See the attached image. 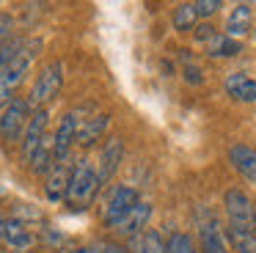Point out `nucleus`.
<instances>
[{"label": "nucleus", "instance_id": "1", "mask_svg": "<svg viewBox=\"0 0 256 253\" xmlns=\"http://www.w3.org/2000/svg\"><path fill=\"white\" fill-rule=\"evenodd\" d=\"M36 50H39V42H22L17 52L8 58V64L0 69V108H6V104L12 102L17 86L25 80L30 64H34Z\"/></svg>", "mask_w": 256, "mask_h": 253}, {"label": "nucleus", "instance_id": "2", "mask_svg": "<svg viewBox=\"0 0 256 253\" xmlns=\"http://www.w3.org/2000/svg\"><path fill=\"white\" fill-rule=\"evenodd\" d=\"M96 190H100V179H96V168L91 165V160H78L72 165V176H69V190L64 201L72 209H86L94 201Z\"/></svg>", "mask_w": 256, "mask_h": 253}, {"label": "nucleus", "instance_id": "3", "mask_svg": "<svg viewBox=\"0 0 256 253\" xmlns=\"http://www.w3.org/2000/svg\"><path fill=\"white\" fill-rule=\"evenodd\" d=\"M64 86V64L61 60H52V64H47L44 69H42V74L36 77L34 88H30V108L34 110H42L47 102H52V99L58 96V91H61Z\"/></svg>", "mask_w": 256, "mask_h": 253}, {"label": "nucleus", "instance_id": "4", "mask_svg": "<svg viewBox=\"0 0 256 253\" xmlns=\"http://www.w3.org/2000/svg\"><path fill=\"white\" fill-rule=\"evenodd\" d=\"M135 204H140L138 190L130 187V184H116L110 192H108L105 204H102V220H105V226L116 228V226L127 218V212L135 206Z\"/></svg>", "mask_w": 256, "mask_h": 253}, {"label": "nucleus", "instance_id": "5", "mask_svg": "<svg viewBox=\"0 0 256 253\" xmlns=\"http://www.w3.org/2000/svg\"><path fill=\"white\" fill-rule=\"evenodd\" d=\"M30 102L28 99H12V102L3 108V113H0V138H6V140H17L20 135L25 132V126H28L30 121Z\"/></svg>", "mask_w": 256, "mask_h": 253}, {"label": "nucleus", "instance_id": "6", "mask_svg": "<svg viewBox=\"0 0 256 253\" xmlns=\"http://www.w3.org/2000/svg\"><path fill=\"white\" fill-rule=\"evenodd\" d=\"M223 206L228 214V226H237V228H256V206L250 201L248 192L242 190H226L223 196Z\"/></svg>", "mask_w": 256, "mask_h": 253}, {"label": "nucleus", "instance_id": "7", "mask_svg": "<svg viewBox=\"0 0 256 253\" xmlns=\"http://www.w3.org/2000/svg\"><path fill=\"white\" fill-rule=\"evenodd\" d=\"M124 160V143L122 138H108L105 146H102V154H100V162H96V179H100V187L108 184V182L113 179V174L118 170V165H122Z\"/></svg>", "mask_w": 256, "mask_h": 253}, {"label": "nucleus", "instance_id": "8", "mask_svg": "<svg viewBox=\"0 0 256 253\" xmlns=\"http://www.w3.org/2000/svg\"><path fill=\"white\" fill-rule=\"evenodd\" d=\"M78 130H80V113L74 110V113H66L61 118V124H58V132L52 138H56V162H64V160L69 157V152H72V146L78 143Z\"/></svg>", "mask_w": 256, "mask_h": 253}, {"label": "nucleus", "instance_id": "9", "mask_svg": "<svg viewBox=\"0 0 256 253\" xmlns=\"http://www.w3.org/2000/svg\"><path fill=\"white\" fill-rule=\"evenodd\" d=\"M47 108H42V110H34V116H30V121H28V126H25V132H22V157L30 162V157L36 154V148L42 146V140L47 138Z\"/></svg>", "mask_w": 256, "mask_h": 253}, {"label": "nucleus", "instance_id": "10", "mask_svg": "<svg viewBox=\"0 0 256 253\" xmlns=\"http://www.w3.org/2000/svg\"><path fill=\"white\" fill-rule=\"evenodd\" d=\"M149 218H152V206L149 204H135L132 209H130L127 212V218L122 220V223L116 226V231L118 234H127V236H132V234H144L146 231V223H149Z\"/></svg>", "mask_w": 256, "mask_h": 253}, {"label": "nucleus", "instance_id": "11", "mask_svg": "<svg viewBox=\"0 0 256 253\" xmlns=\"http://www.w3.org/2000/svg\"><path fill=\"white\" fill-rule=\"evenodd\" d=\"M69 176H72V168L64 162H56V168L50 170L47 176V184H44V192L50 201H64L66 198V190H69Z\"/></svg>", "mask_w": 256, "mask_h": 253}, {"label": "nucleus", "instance_id": "12", "mask_svg": "<svg viewBox=\"0 0 256 253\" xmlns=\"http://www.w3.org/2000/svg\"><path fill=\"white\" fill-rule=\"evenodd\" d=\"M226 94L237 102H254L256 99V82L245 72H234L226 77Z\"/></svg>", "mask_w": 256, "mask_h": 253}, {"label": "nucleus", "instance_id": "13", "mask_svg": "<svg viewBox=\"0 0 256 253\" xmlns=\"http://www.w3.org/2000/svg\"><path fill=\"white\" fill-rule=\"evenodd\" d=\"M228 160H232V165L245 176V179L256 182V148L237 143V146L228 148Z\"/></svg>", "mask_w": 256, "mask_h": 253}, {"label": "nucleus", "instance_id": "14", "mask_svg": "<svg viewBox=\"0 0 256 253\" xmlns=\"http://www.w3.org/2000/svg\"><path fill=\"white\" fill-rule=\"evenodd\" d=\"M198 242H201V253H232V248L223 240L220 226L212 220V223H204L198 231Z\"/></svg>", "mask_w": 256, "mask_h": 253}, {"label": "nucleus", "instance_id": "15", "mask_svg": "<svg viewBox=\"0 0 256 253\" xmlns=\"http://www.w3.org/2000/svg\"><path fill=\"white\" fill-rule=\"evenodd\" d=\"M3 242H6L8 248H14V250H28V248L34 245V234L28 231V226H25L22 220L12 218V220H6V234H3Z\"/></svg>", "mask_w": 256, "mask_h": 253}, {"label": "nucleus", "instance_id": "16", "mask_svg": "<svg viewBox=\"0 0 256 253\" xmlns=\"http://www.w3.org/2000/svg\"><path fill=\"white\" fill-rule=\"evenodd\" d=\"M108 124H110V118H108L105 113H102V116H91V118H80L78 143H83V146H94V143L102 138V132L108 130Z\"/></svg>", "mask_w": 256, "mask_h": 253}, {"label": "nucleus", "instance_id": "17", "mask_svg": "<svg viewBox=\"0 0 256 253\" xmlns=\"http://www.w3.org/2000/svg\"><path fill=\"white\" fill-rule=\"evenodd\" d=\"M250 20H254L250 16V6H245V3L234 6V11L228 14V22H226V36L237 42L240 36H245L250 30Z\"/></svg>", "mask_w": 256, "mask_h": 253}, {"label": "nucleus", "instance_id": "18", "mask_svg": "<svg viewBox=\"0 0 256 253\" xmlns=\"http://www.w3.org/2000/svg\"><path fill=\"white\" fill-rule=\"evenodd\" d=\"M56 138L47 135L44 140H42V146L36 148V154L30 157V170H36V174H50L52 168H56Z\"/></svg>", "mask_w": 256, "mask_h": 253}, {"label": "nucleus", "instance_id": "19", "mask_svg": "<svg viewBox=\"0 0 256 253\" xmlns=\"http://www.w3.org/2000/svg\"><path fill=\"white\" fill-rule=\"evenodd\" d=\"M228 242H232L234 253H256V228L228 226Z\"/></svg>", "mask_w": 256, "mask_h": 253}, {"label": "nucleus", "instance_id": "20", "mask_svg": "<svg viewBox=\"0 0 256 253\" xmlns=\"http://www.w3.org/2000/svg\"><path fill=\"white\" fill-rule=\"evenodd\" d=\"M196 20H198L196 3H182V6H176V8H174V16H171L174 28H176L179 33L193 30V28H196Z\"/></svg>", "mask_w": 256, "mask_h": 253}, {"label": "nucleus", "instance_id": "21", "mask_svg": "<svg viewBox=\"0 0 256 253\" xmlns=\"http://www.w3.org/2000/svg\"><path fill=\"white\" fill-rule=\"evenodd\" d=\"M210 44V58H232V55H237L240 50V42H234V38H228L226 33H218L215 38H212V42H206Z\"/></svg>", "mask_w": 256, "mask_h": 253}, {"label": "nucleus", "instance_id": "22", "mask_svg": "<svg viewBox=\"0 0 256 253\" xmlns=\"http://www.w3.org/2000/svg\"><path fill=\"white\" fill-rule=\"evenodd\" d=\"M135 253H168V248H166V242H162L160 231L149 228L135 240Z\"/></svg>", "mask_w": 256, "mask_h": 253}, {"label": "nucleus", "instance_id": "23", "mask_svg": "<svg viewBox=\"0 0 256 253\" xmlns=\"http://www.w3.org/2000/svg\"><path fill=\"white\" fill-rule=\"evenodd\" d=\"M168 253H198V248H196V242L190 240L188 234H182V231H176V234H171V240H168Z\"/></svg>", "mask_w": 256, "mask_h": 253}, {"label": "nucleus", "instance_id": "24", "mask_svg": "<svg viewBox=\"0 0 256 253\" xmlns=\"http://www.w3.org/2000/svg\"><path fill=\"white\" fill-rule=\"evenodd\" d=\"M20 44H22V42H17V38H8V42L0 44V69H3V66L8 64V58L20 50Z\"/></svg>", "mask_w": 256, "mask_h": 253}, {"label": "nucleus", "instance_id": "25", "mask_svg": "<svg viewBox=\"0 0 256 253\" xmlns=\"http://www.w3.org/2000/svg\"><path fill=\"white\" fill-rule=\"evenodd\" d=\"M220 6H223L220 0H198V3H196V11H198V16H212Z\"/></svg>", "mask_w": 256, "mask_h": 253}, {"label": "nucleus", "instance_id": "26", "mask_svg": "<svg viewBox=\"0 0 256 253\" xmlns=\"http://www.w3.org/2000/svg\"><path fill=\"white\" fill-rule=\"evenodd\" d=\"M193 33H196V38H201V42H212V38L218 36L215 28H212L210 22H201V25H196V28H193Z\"/></svg>", "mask_w": 256, "mask_h": 253}, {"label": "nucleus", "instance_id": "27", "mask_svg": "<svg viewBox=\"0 0 256 253\" xmlns=\"http://www.w3.org/2000/svg\"><path fill=\"white\" fill-rule=\"evenodd\" d=\"M12 28H14L12 16L0 14V44H3V42H8V33H12Z\"/></svg>", "mask_w": 256, "mask_h": 253}, {"label": "nucleus", "instance_id": "28", "mask_svg": "<svg viewBox=\"0 0 256 253\" xmlns=\"http://www.w3.org/2000/svg\"><path fill=\"white\" fill-rule=\"evenodd\" d=\"M102 253H130V250H124L122 245H110V242H102Z\"/></svg>", "mask_w": 256, "mask_h": 253}, {"label": "nucleus", "instance_id": "29", "mask_svg": "<svg viewBox=\"0 0 256 253\" xmlns=\"http://www.w3.org/2000/svg\"><path fill=\"white\" fill-rule=\"evenodd\" d=\"M72 253H102L100 245H86V248H74Z\"/></svg>", "mask_w": 256, "mask_h": 253}, {"label": "nucleus", "instance_id": "30", "mask_svg": "<svg viewBox=\"0 0 256 253\" xmlns=\"http://www.w3.org/2000/svg\"><path fill=\"white\" fill-rule=\"evenodd\" d=\"M3 234H6V220L0 218V242H3Z\"/></svg>", "mask_w": 256, "mask_h": 253}, {"label": "nucleus", "instance_id": "31", "mask_svg": "<svg viewBox=\"0 0 256 253\" xmlns=\"http://www.w3.org/2000/svg\"><path fill=\"white\" fill-rule=\"evenodd\" d=\"M254 38H256V30H254Z\"/></svg>", "mask_w": 256, "mask_h": 253}]
</instances>
